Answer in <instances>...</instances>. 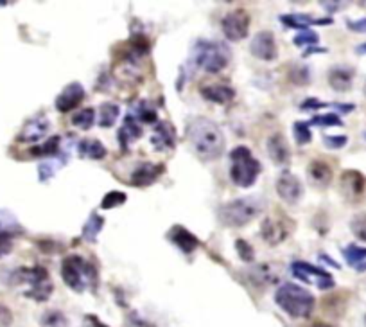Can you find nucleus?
Segmentation results:
<instances>
[{
  "instance_id": "49",
  "label": "nucleus",
  "mask_w": 366,
  "mask_h": 327,
  "mask_svg": "<svg viewBox=\"0 0 366 327\" xmlns=\"http://www.w3.org/2000/svg\"><path fill=\"white\" fill-rule=\"evenodd\" d=\"M320 261H323V262H329V264H332L334 268H341L338 264V262L336 261H332V259H330V257H327V256H320Z\"/></svg>"
},
{
  "instance_id": "27",
  "label": "nucleus",
  "mask_w": 366,
  "mask_h": 327,
  "mask_svg": "<svg viewBox=\"0 0 366 327\" xmlns=\"http://www.w3.org/2000/svg\"><path fill=\"white\" fill-rule=\"evenodd\" d=\"M119 112H121L119 104H115V103L101 104V108H99V115H98L99 126H102V128L113 126V122H115L117 117H119Z\"/></svg>"
},
{
  "instance_id": "55",
  "label": "nucleus",
  "mask_w": 366,
  "mask_h": 327,
  "mask_svg": "<svg viewBox=\"0 0 366 327\" xmlns=\"http://www.w3.org/2000/svg\"><path fill=\"white\" fill-rule=\"evenodd\" d=\"M365 139H366V131H365Z\"/></svg>"
},
{
  "instance_id": "45",
  "label": "nucleus",
  "mask_w": 366,
  "mask_h": 327,
  "mask_svg": "<svg viewBox=\"0 0 366 327\" xmlns=\"http://www.w3.org/2000/svg\"><path fill=\"white\" fill-rule=\"evenodd\" d=\"M347 27L356 33H366V19L361 20H347Z\"/></svg>"
},
{
  "instance_id": "53",
  "label": "nucleus",
  "mask_w": 366,
  "mask_h": 327,
  "mask_svg": "<svg viewBox=\"0 0 366 327\" xmlns=\"http://www.w3.org/2000/svg\"><path fill=\"white\" fill-rule=\"evenodd\" d=\"M312 327H329V326H327V324H320V322H318V324H314V326H312Z\"/></svg>"
},
{
  "instance_id": "3",
  "label": "nucleus",
  "mask_w": 366,
  "mask_h": 327,
  "mask_svg": "<svg viewBox=\"0 0 366 327\" xmlns=\"http://www.w3.org/2000/svg\"><path fill=\"white\" fill-rule=\"evenodd\" d=\"M61 277L65 280V284L76 293L95 288L98 284V270L92 262H89L84 257L72 256L65 257L61 262Z\"/></svg>"
},
{
  "instance_id": "37",
  "label": "nucleus",
  "mask_w": 366,
  "mask_h": 327,
  "mask_svg": "<svg viewBox=\"0 0 366 327\" xmlns=\"http://www.w3.org/2000/svg\"><path fill=\"white\" fill-rule=\"evenodd\" d=\"M312 126H343V122L336 113H323V115H314L311 119Z\"/></svg>"
},
{
  "instance_id": "40",
  "label": "nucleus",
  "mask_w": 366,
  "mask_h": 327,
  "mask_svg": "<svg viewBox=\"0 0 366 327\" xmlns=\"http://www.w3.org/2000/svg\"><path fill=\"white\" fill-rule=\"evenodd\" d=\"M0 230L2 232H10V230H20L19 221L14 220L13 216L5 210H0Z\"/></svg>"
},
{
  "instance_id": "26",
  "label": "nucleus",
  "mask_w": 366,
  "mask_h": 327,
  "mask_svg": "<svg viewBox=\"0 0 366 327\" xmlns=\"http://www.w3.org/2000/svg\"><path fill=\"white\" fill-rule=\"evenodd\" d=\"M102 225H104L102 216H99L98 212H92V214L89 216L87 223L83 225V232H81V236H83L84 241H89V243H95V239H98L99 232L102 230Z\"/></svg>"
},
{
  "instance_id": "16",
  "label": "nucleus",
  "mask_w": 366,
  "mask_h": 327,
  "mask_svg": "<svg viewBox=\"0 0 366 327\" xmlns=\"http://www.w3.org/2000/svg\"><path fill=\"white\" fill-rule=\"evenodd\" d=\"M268 155L277 166H289L291 162V150H289L288 140L284 135L275 133L268 139Z\"/></svg>"
},
{
  "instance_id": "13",
  "label": "nucleus",
  "mask_w": 366,
  "mask_h": 327,
  "mask_svg": "<svg viewBox=\"0 0 366 327\" xmlns=\"http://www.w3.org/2000/svg\"><path fill=\"white\" fill-rule=\"evenodd\" d=\"M84 99V89L83 84L74 81V83L67 84L65 89L61 90V93L56 98V110L61 113L72 112L74 108L81 104Z\"/></svg>"
},
{
  "instance_id": "30",
  "label": "nucleus",
  "mask_w": 366,
  "mask_h": 327,
  "mask_svg": "<svg viewBox=\"0 0 366 327\" xmlns=\"http://www.w3.org/2000/svg\"><path fill=\"white\" fill-rule=\"evenodd\" d=\"M95 122V110L93 108H83L72 115V124L79 130H90Z\"/></svg>"
},
{
  "instance_id": "12",
  "label": "nucleus",
  "mask_w": 366,
  "mask_h": 327,
  "mask_svg": "<svg viewBox=\"0 0 366 327\" xmlns=\"http://www.w3.org/2000/svg\"><path fill=\"white\" fill-rule=\"evenodd\" d=\"M250 51L253 56L262 61H275L278 58L277 42L269 31H260L253 36L250 43Z\"/></svg>"
},
{
  "instance_id": "22",
  "label": "nucleus",
  "mask_w": 366,
  "mask_h": 327,
  "mask_svg": "<svg viewBox=\"0 0 366 327\" xmlns=\"http://www.w3.org/2000/svg\"><path fill=\"white\" fill-rule=\"evenodd\" d=\"M280 22H282L284 25H288V27H298L306 31V27H309V25H330L332 20L314 19V16L306 13H298V14L293 13V14H282V16H280Z\"/></svg>"
},
{
  "instance_id": "54",
  "label": "nucleus",
  "mask_w": 366,
  "mask_h": 327,
  "mask_svg": "<svg viewBox=\"0 0 366 327\" xmlns=\"http://www.w3.org/2000/svg\"><path fill=\"white\" fill-rule=\"evenodd\" d=\"M365 327H366V317H365Z\"/></svg>"
},
{
  "instance_id": "39",
  "label": "nucleus",
  "mask_w": 366,
  "mask_h": 327,
  "mask_svg": "<svg viewBox=\"0 0 366 327\" xmlns=\"http://www.w3.org/2000/svg\"><path fill=\"white\" fill-rule=\"evenodd\" d=\"M236 248H237V253H239V257H241L242 261L244 262L253 261L255 253H253V247H251L248 241H244V239H237Z\"/></svg>"
},
{
  "instance_id": "56",
  "label": "nucleus",
  "mask_w": 366,
  "mask_h": 327,
  "mask_svg": "<svg viewBox=\"0 0 366 327\" xmlns=\"http://www.w3.org/2000/svg\"><path fill=\"white\" fill-rule=\"evenodd\" d=\"M365 92H366V87H365Z\"/></svg>"
},
{
  "instance_id": "51",
  "label": "nucleus",
  "mask_w": 366,
  "mask_h": 327,
  "mask_svg": "<svg viewBox=\"0 0 366 327\" xmlns=\"http://www.w3.org/2000/svg\"><path fill=\"white\" fill-rule=\"evenodd\" d=\"M356 52H357V54H366V43H361V45H357Z\"/></svg>"
},
{
  "instance_id": "50",
  "label": "nucleus",
  "mask_w": 366,
  "mask_h": 327,
  "mask_svg": "<svg viewBox=\"0 0 366 327\" xmlns=\"http://www.w3.org/2000/svg\"><path fill=\"white\" fill-rule=\"evenodd\" d=\"M314 52H327V49H316V47H314V49H312V47H311L309 51L304 52V56H309V54H314Z\"/></svg>"
},
{
  "instance_id": "10",
  "label": "nucleus",
  "mask_w": 366,
  "mask_h": 327,
  "mask_svg": "<svg viewBox=\"0 0 366 327\" xmlns=\"http://www.w3.org/2000/svg\"><path fill=\"white\" fill-rule=\"evenodd\" d=\"M291 229V221H286L284 218H266L260 227V236L266 243L278 245L288 239Z\"/></svg>"
},
{
  "instance_id": "29",
  "label": "nucleus",
  "mask_w": 366,
  "mask_h": 327,
  "mask_svg": "<svg viewBox=\"0 0 366 327\" xmlns=\"http://www.w3.org/2000/svg\"><path fill=\"white\" fill-rule=\"evenodd\" d=\"M131 113H133L137 121H142L146 124H153L157 121V110L149 101H140Z\"/></svg>"
},
{
  "instance_id": "33",
  "label": "nucleus",
  "mask_w": 366,
  "mask_h": 327,
  "mask_svg": "<svg viewBox=\"0 0 366 327\" xmlns=\"http://www.w3.org/2000/svg\"><path fill=\"white\" fill-rule=\"evenodd\" d=\"M350 230L359 241L366 243V212L354 216L352 221H350Z\"/></svg>"
},
{
  "instance_id": "32",
  "label": "nucleus",
  "mask_w": 366,
  "mask_h": 327,
  "mask_svg": "<svg viewBox=\"0 0 366 327\" xmlns=\"http://www.w3.org/2000/svg\"><path fill=\"white\" fill-rule=\"evenodd\" d=\"M309 126H311L309 122H304V121L295 122L293 131H295V139H297L298 146H306L307 142H311L312 133H311V130H309Z\"/></svg>"
},
{
  "instance_id": "5",
  "label": "nucleus",
  "mask_w": 366,
  "mask_h": 327,
  "mask_svg": "<svg viewBox=\"0 0 366 327\" xmlns=\"http://www.w3.org/2000/svg\"><path fill=\"white\" fill-rule=\"evenodd\" d=\"M230 180L233 185L241 187V189H248L257 182V178L260 174V162L251 155L250 148L246 146H237L236 150L230 153Z\"/></svg>"
},
{
  "instance_id": "4",
  "label": "nucleus",
  "mask_w": 366,
  "mask_h": 327,
  "mask_svg": "<svg viewBox=\"0 0 366 327\" xmlns=\"http://www.w3.org/2000/svg\"><path fill=\"white\" fill-rule=\"evenodd\" d=\"M262 209H264V203L260 198L244 196L225 203L219 209L218 216L219 221L227 227H244L255 218H259Z\"/></svg>"
},
{
  "instance_id": "47",
  "label": "nucleus",
  "mask_w": 366,
  "mask_h": 327,
  "mask_svg": "<svg viewBox=\"0 0 366 327\" xmlns=\"http://www.w3.org/2000/svg\"><path fill=\"white\" fill-rule=\"evenodd\" d=\"M321 5H325V10H329V11H338L339 8H341L339 2H321Z\"/></svg>"
},
{
  "instance_id": "44",
  "label": "nucleus",
  "mask_w": 366,
  "mask_h": 327,
  "mask_svg": "<svg viewBox=\"0 0 366 327\" xmlns=\"http://www.w3.org/2000/svg\"><path fill=\"white\" fill-rule=\"evenodd\" d=\"M13 324V313L4 304H0V327H10Z\"/></svg>"
},
{
  "instance_id": "31",
  "label": "nucleus",
  "mask_w": 366,
  "mask_h": 327,
  "mask_svg": "<svg viewBox=\"0 0 366 327\" xmlns=\"http://www.w3.org/2000/svg\"><path fill=\"white\" fill-rule=\"evenodd\" d=\"M63 160H45L38 166V177L42 182H47L49 178H52L58 171V168H61Z\"/></svg>"
},
{
  "instance_id": "24",
  "label": "nucleus",
  "mask_w": 366,
  "mask_h": 327,
  "mask_svg": "<svg viewBox=\"0 0 366 327\" xmlns=\"http://www.w3.org/2000/svg\"><path fill=\"white\" fill-rule=\"evenodd\" d=\"M139 137H142V128H140L139 121L135 119L133 113H128V115L124 117V126L119 131V140H121L122 150H128L130 140L139 139Z\"/></svg>"
},
{
  "instance_id": "2",
  "label": "nucleus",
  "mask_w": 366,
  "mask_h": 327,
  "mask_svg": "<svg viewBox=\"0 0 366 327\" xmlns=\"http://www.w3.org/2000/svg\"><path fill=\"white\" fill-rule=\"evenodd\" d=\"M275 302L293 318H309L314 311V297L311 291L293 282H286L275 293Z\"/></svg>"
},
{
  "instance_id": "1",
  "label": "nucleus",
  "mask_w": 366,
  "mask_h": 327,
  "mask_svg": "<svg viewBox=\"0 0 366 327\" xmlns=\"http://www.w3.org/2000/svg\"><path fill=\"white\" fill-rule=\"evenodd\" d=\"M187 137L192 150L201 160H216L225 151V137L216 122L198 117L187 128Z\"/></svg>"
},
{
  "instance_id": "23",
  "label": "nucleus",
  "mask_w": 366,
  "mask_h": 327,
  "mask_svg": "<svg viewBox=\"0 0 366 327\" xmlns=\"http://www.w3.org/2000/svg\"><path fill=\"white\" fill-rule=\"evenodd\" d=\"M354 70L347 67H334L329 72V84L336 92H347L352 87Z\"/></svg>"
},
{
  "instance_id": "28",
  "label": "nucleus",
  "mask_w": 366,
  "mask_h": 327,
  "mask_svg": "<svg viewBox=\"0 0 366 327\" xmlns=\"http://www.w3.org/2000/svg\"><path fill=\"white\" fill-rule=\"evenodd\" d=\"M343 257L350 267L357 268L359 264H363V262L366 261V248L359 247V245L356 243L348 245V247L343 248Z\"/></svg>"
},
{
  "instance_id": "17",
  "label": "nucleus",
  "mask_w": 366,
  "mask_h": 327,
  "mask_svg": "<svg viewBox=\"0 0 366 327\" xmlns=\"http://www.w3.org/2000/svg\"><path fill=\"white\" fill-rule=\"evenodd\" d=\"M47 131H49V119L45 115H36L34 119L25 122L23 130L20 131L19 140L20 142H36V140L43 139Z\"/></svg>"
},
{
  "instance_id": "21",
  "label": "nucleus",
  "mask_w": 366,
  "mask_h": 327,
  "mask_svg": "<svg viewBox=\"0 0 366 327\" xmlns=\"http://www.w3.org/2000/svg\"><path fill=\"white\" fill-rule=\"evenodd\" d=\"M307 174H309L311 183H314V185L320 187V189L329 185L330 180H332V169H330L329 164L323 162V160H312V162L309 164V168H307Z\"/></svg>"
},
{
  "instance_id": "8",
  "label": "nucleus",
  "mask_w": 366,
  "mask_h": 327,
  "mask_svg": "<svg viewBox=\"0 0 366 327\" xmlns=\"http://www.w3.org/2000/svg\"><path fill=\"white\" fill-rule=\"evenodd\" d=\"M291 271H293V275L297 277L298 280H304V282H307V284H314L316 288L321 291L332 290L334 284H336L329 271L323 270V268H320V267H312V264H309V262H306V261L293 262Z\"/></svg>"
},
{
  "instance_id": "11",
  "label": "nucleus",
  "mask_w": 366,
  "mask_h": 327,
  "mask_svg": "<svg viewBox=\"0 0 366 327\" xmlns=\"http://www.w3.org/2000/svg\"><path fill=\"white\" fill-rule=\"evenodd\" d=\"M277 192L286 203L295 205L304 196V185L297 177L289 171H284L277 180Z\"/></svg>"
},
{
  "instance_id": "36",
  "label": "nucleus",
  "mask_w": 366,
  "mask_h": 327,
  "mask_svg": "<svg viewBox=\"0 0 366 327\" xmlns=\"http://www.w3.org/2000/svg\"><path fill=\"white\" fill-rule=\"evenodd\" d=\"M122 203H126V194L121 191H111L108 192V194H104V198H102L101 201V207L102 209H115V207L122 205Z\"/></svg>"
},
{
  "instance_id": "20",
  "label": "nucleus",
  "mask_w": 366,
  "mask_h": 327,
  "mask_svg": "<svg viewBox=\"0 0 366 327\" xmlns=\"http://www.w3.org/2000/svg\"><path fill=\"white\" fill-rule=\"evenodd\" d=\"M201 95H203L207 101L216 104H228L232 103V99L236 98V90L228 84H207V87H201Z\"/></svg>"
},
{
  "instance_id": "34",
  "label": "nucleus",
  "mask_w": 366,
  "mask_h": 327,
  "mask_svg": "<svg viewBox=\"0 0 366 327\" xmlns=\"http://www.w3.org/2000/svg\"><path fill=\"white\" fill-rule=\"evenodd\" d=\"M60 142H61V137L54 135L52 139L47 140L43 146L33 148V150H31V155H33V157H36V155H56L58 151H60Z\"/></svg>"
},
{
  "instance_id": "41",
  "label": "nucleus",
  "mask_w": 366,
  "mask_h": 327,
  "mask_svg": "<svg viewBox=\"0 0 366 327\" xmlns=\"http://www.w3.org/2000/svg\"><path fill=\"white\" fill-rule=\"evenodd\" d=\"M291 81L293 83H297V84H307L309 83V69L304 65H298V67H293L291 70Z\"/></svg>"
},
{
  "instance_id": "38",
  "label": "nucleus",
  "mask_w": 366,
  "mask_h": 327,
  "mask_svg": "<svg viewBox=\"0 0 366 327\" xmlns=\"http://www.w3.org/2000/svg\"><path fill=\"white\" fill-rule=\"evenodd\" d=\"M318 34L314 33V31H309V29H306V31H300V33L295 36V40H293V43L298 47L301 45H314V43H318Z\"/></svg>"
},
{
  "instance_id": "14",
  "label": "nucleus",
  "mask_w": 366,
  "mask_h": 327,
  "mask_svg": "<svg viewBox=\"0 0 366 327\" xmlns=\"http://www.w3.org/2000/svg\"><path fill=\"white\" fill-rule=\"evenodd\" d=\"M151 144L155 146L157 151L172 150L176 146V131L172 128L171 122L158 121L155 124V131L151 135Z\"/></svg>"
},
{
  "instance_id": "7",
  "label": "nucleus",
  "mask_w": 366,
  "mask_h": 327,
  "mask_svg": "<svg viewBox=\"0 0 366 327\" xmlns=\"http://www.w3.org/2000/svg\"><path fill=\"white\" fill-rule=\"evenodd\" d=\"M228 61H230V52L222 43L207 42V40L196 42L194 51H192V63L198 69L216 74L228 65Z\"/></svg>"
},
{
  "instance_id": "43",
  "label": "nucleus",
  "mask_w": 366,
  "mask_h": 327,
  "mask_svg": "<svg viewBox=\"0 0 366 327\" xmlns=\"http://www.w3.org/2000/svg\"><path fill=\"white\" fill-rule=\"evenodd\" d=\"M13 248V239H11L10 232H2L0 230V257L8 256Z\"/></svg>"
},
{
  "instance_id": "42",
  "label": "nucleus",
  "mask_w": 366,
  "mask_h": 327,
  "mask_svg": "<svg viewBox=\"0 0 366 327\" xmlns=\"http://www.w3.org/2000/svg\"><path fill=\"white\" fill-rule=\"evenodd\" d=\"M348 142V139L345 135H327L323 139V144L330 150H339V148H345Z\"/></svg>"
},
{
  "instance_id": "35",
  "label": "nucleus",
  "mask_w": 366,
  "mask_h": 327,
  "mask_svg": "<svg viewBox=\"0 0 366 327\" xmlns=\"http://www.w3.org/2000/svg\"><path fill=\"white\" fill-rule=\"evenodd\" d=\"M42 326L43 327H67L69 322H67L65 315L61 311H47L42 318Z\"/></svg>"
},
{
  "instance_id": "25",
  "label": "nucleus",
  "mask_w": 366,
  "mask_h": 327,
  "mask_svg": "<svg viewBox=\"0 0 366 327\" xmlns=\"http://www.w3.org/2000/svg\"><path fill=\"white\" fill-rule=\"evenodd\" d=\"M79 157L81 159L90 160H102L106 157V148L102 146L101 140L95 139H84L83 142H79Z\"/></svg>"
},
{
  "instance_id": "19",
  "label": "nucleus",
  "mask_w": 366,
  "mask_h": 327,
  "mask_svg": "<svg viewBox=\"0 0 366 327\" xmlns=\"http://www.w3.org/2000/svg\"><path fill=\"white\" fill-rule=\"evenodd\" d=\"M365 177L359 171H345L341 177V189L348 200H359L365 194Z\"/></svg>"
},
{
  "instance_id": "18",
  "label": "nucleus",
  "mask_w": 366,
  "mask_h": 327,
  "mask_svg": "<svg viewBox=\"0 0 366 327\" xmlns=\"http://www.w3.org/2000/svg\"><path fill=\"white\" fill-rule=\"evenodd\" d=\"M169 239H171L172 243L176 245L183 253H192L196 248L200 247V239L196 238L194 234L189 232L185 227H181V225H174L169 232Z\"/></svg>"
},
{
  "instance_id": "52",
  "label": "nucleus",
  "mask_w": 366,
  "mask_h": 327,
  "mask_svg": "<svg viewBox=\"0 0 366 327\" xmlns=\"http://www.w3.org/2000/svg\"><path fill=\"white\" fill-rule=\"evenodd\" d=\"M356 270H357V271H365V270H366V261L363 262V264H359V267H357Z\"/></svg>"
},
{
  "instance_id": "15",
  "label": "nucleus",
  "mask_w": 366,
  "mask_h": 327,
  "mask_svg": "<svg viewBox=\"0 0 366 327\" xmlns=\"http://www.w3.org/2000/svg\"><path fill=\"white\" fill-rule=\"evenodd\" d=\"M163 171H165L163 164H140L139 168L131 173V183L135 187H148L157 182L158 178L163 174Z\"/></svg>"
},
{
  "instance_id": "48",
  "label": "nucleus",
  "mask_w": 366,
  "mask_h": 327,
  "mask_svg": "<svg viewBox=\"0 0 366 327\" xmlns=\"http://www.w3.org/2000/svg\"><path fill=\"white\" fill-rule=\"evenodd\" d=\"M128 327H153V326H149L148 322H142V320H131V322L128 324Z\"/></svg>"
},
{
  "instance_id": "6",
  "label": "nucleus",
  "mask_w": 366,
  "mask_h": 327,
  "mask_svg": "<svg viewBox=\"0 0 366 327\" xmlns=\"http://www.w3.org/2000/svg\"><path fill=\"white\" fill-rule=\"evenodd\" d=\"M10 282L11 284H22V282H27L31 288H29V291H25V297L38 300V302H45V300H49L52 290H54V286H52L51 282V277H49V271L42 267L19 268V270L11 271Z\"/></svg>"
},
{
  "instance_id": "46",
  "label": "nucleus",
  "mask_w": 366,
  "mask_h": 327,
  "mask_svg": "<svg viewBox=\"0 0 366 327\" xmlns=\"http://www.w3.org/2000/svg\"><path fill=\"white\" fill-rule=\"evenodd\" d=\"M83 327H108V326H104V324H102L101 320H98L95 317H87Z\"/></svg>"
},
{
  "instance_id": "9",
  "label": "nucleus",
  "mask_w": 366,
  "mask_h": 327,
  "mask_svg": "<svg viewBox=\"0 0 366 327\" xmlns=\"http://www.w3.org/2000/svg\"><path fill=\"white\" fill-rule=\"evenodd\" d=\"M222 33L230 42H241L250 33V14L244 10H236L228 13L221 22Z\"/></svg>"
}]
</instances>
